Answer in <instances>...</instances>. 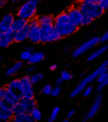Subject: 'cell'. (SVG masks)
Listing matches in <instances>:
<instances>
[{
	"label": "cell",
	"mask_w": 108,
	"mask_h": 122,
	"mask_svg": "<svg viewBox=\"0 0 108 122\" xmlns=\"http://www.w3.org/2000/svg\"><path fill=\"white\" fill-rule=\"evenodd\" d=\"M60 77L63 79V81H68V80H71V79H72V75H71L69 71H67V70H63V71L61 72Z\"/></svg>",
	"instance_id": "obj_32"
},
{
	"label": "cell",
	"mask_w": 108,
	"mask_h": 122,
	"mask_svg": "<svg viewBox=\"0 0 108 122\" xmlns=\"http://www.w3.org/2000/svg\"><path fill=\"white\" fill-rule=\"evenodd\" d=\"M44 57H46V55H44V53L41 52V51L32 52V54L30 55V57L28 58L27 63L29 65H36V64H38V63L42 62V61L44 60Z\"/></svg>",
	"instance_id": "obj_15"
},
{
	"label": "cell",
	"mask_w": 108,
	"mask_h": 122,
	"mask_svg": "<svg viewBox=\"0 0 108 122\" xmlns=\"http://www.w3.org/2000/svg\"><path fill=\"white\" fill-rule=\"evenodd\" d=\"M28 37L27 40H29L31 43H40V25L38 19H32L28 21Z\"/></svg>",
	"instance_id": "obj_5"
},
{
	"label": "cell",
	"mask_w": 108,
	"mask_h": 122,
	"mask_svg": "<svg viewBox=\"0 0 108 122\" xmlns=\"http://www.w3.org/2000/svg\"><path fill=\"white\" fill-rule=\"evenodd\" d=\"M101 42V37H93L91 38L90 40H87V41H85L84 43H82L80 46H78V48L76 49V50L72 52V58H78L80 57L81 55H83L84 53H87L89 50H91L92 48H94L95 46H97V44Z\"/></svg>",
	"instance_id": "obj_4"
},
{
	"label": "cell",
	"mask_w": 108,
	"mask_h": 122,
	"mask_svg": "<svg viewBox=\"0 0 108 122\" xmlns=\"http://www.w3.org/2000/svg\"><path fill=\"white\" fill-rule=\"evenodd\" d=\"M29 113L31 115V117L34 118L35 121H40L42 118V113H41V110H40L39 108H38L37 106L34 107V108L31 109V110L29 111Z\"/></svg>",
	"instance_id": "obj_27"
},
{
	"label": "cell",
	"mask_w": 108,
	"mask_h": 122,
	"mask_svg": "<svg viewBox=\"0 0 108 122\" xmlns=\"http://www.w3.org/2000/svg\"><path fill=\"white\" fill-rule=\"evenodd\" d=\"M5 88L9 92L14 94L19 99L23 97V89H22V82L20 79H13L12 81H10L9 84Z\"/></svg>",
	"instance_id": "obj_10"
},
{
	"label": "cell",
	"mask_w": 108,
	"mask_h": 122,
	"mask_svg": "<svg viewBox=\"0 0 108 122\" xmlns=\"http://www.w3.org/2000/svg\"><path fill=\"white\" fill-rule=\"evenodd\" d=\"M37 19L39 25H54V17L52 15H41Z\"/></svg>",
	"instance_id": "obj_22"
},
{
	"label": "cell",
	"mask_w": 108,
	"mask_h": 122,
	"mask_svg": "<svg viewBox=\"0 0 108 122\" xmlns=\"http://www.w3.org/2000/svg\"><path fill=\"white\" fill-rule=\"evenodd\" d=\"M12 110H13V113L14 115H20V113H24V112H27L26 111V109L23 107V105H22L21 103H16L15 105H13V107H12Z\"/></svg>",
	"instance_id": "obj_29"
},
{
	"label": "cell",
	"mask_w": 108,
	"mask_h": 122,
	"mask_svg": "<svg viewBox=\"0 0 108 122\" xmlns=\"http://www.w3.org/2000/svg\"><path fill=\"white\" fill-rule=\"evenodd\" d=\"M7 0H1L0 1V8H3V7H5V5H7Z\"/></svg>",
	"instance_id": "obj_46"
},
{
	"label": "cell",
	"mask_w": 108,
	"mask_h": 122,
	"mask_svg": "<svg viewBox=\"0 0 108 122\" xmlns=\"http://www.w3.org/2000/svg\"><path fill=\"white\" fill-rule=\"evenodd\" d=\"M67 14H68L69 17V22L71 24H74L76 26H81V21H82L83 14L78 7H71L67 11Z\"/></svg>",
	"instance_id": "obj_9"
},
{
	"label": "cell",
	"mask_w": 108,
	"mask_h": 122,
	"mask_svg": "<svg viewBox=\"0 0 108 122\" xmlns=\"http://www.w3.org/2000/svg\"><path fill=\"white\" fill-rule=\"evenodd\" d=\"M107 50H108V46H107V44H104V46H99L98 49H96L94 52H92V53H91L89 56H87V62H92V61L96 60V58H98L99 56L102 55V54L105 53Z\"/></svg>",
	"instance_id": "obj_17"
},
{
	"label": "cell",
	"mask_w": 108,
	"mask_h": 122,
	"mask_svg": "<svg viewBox=\"0 0 108 122\" xmlns=\"http://www.w3.org/2000/svg\"><path fill=\"white\" fill-rule=\"evenodd\" d=\"M69 22V17L67 12H62V13L57 14L56 16H54V24H64V23H68Z\"/></svg>",
	"instance_id": "obj_23"
},
{
	"label": "cell",
	"mask_w": 108,
	"mask_h": 122,
	"mask_svg": "<svg viewBox=\"0 0 108 122\" xmlns=\"http://www.w3.org/2000/svg\"><path fill=\"white\" fill-rule=\"evenodd\" d=\"M60 107H54V108L52 109V111H51V115H50V117H49V119H48V121L49 122H54L56 120V118H57V116H58V113H60Z\"/></svg>",
	"instance_id": "obj_30"
},
{
	"label": "cell",
	"mask_w": 108,
	"mask_h": 122,
	"mask_svg": "<svg viewBox=\"0 0 108 122\" xmlns=\"http://www.w3.org/2000/svg\"><path fill=\"white\" fill-rule=\"evenodd\" d=\"M20 103L23 105V107L26 109V111L27 112H29L30 110H31L34 107H36V99L34 98H28V97H22V98H20Z\"/></svg>",
	"instance_id": "obj_19"
},
{
	"label": "cell",
	"mask_w": 108,
	"mask_h": 122,
	"mask_svg": "<svg viewBox=\"0 0 108 122\" xmlns=\"http://www.w3.org/2000/svg\"><path fill=\"white\" fill-rule=\"evenodd\" d=\"M107 40H108V30L101 37V42H103V43H104V42H106Z\"/></svg>",
	"instance_id": "obj_43"
},
{
	"label": "cell",
	"mask_w": 108,
	"mask_h": 122,
	"mask_svg": "<svg viewBox=\"0 0 108 122\" xmlns=\"http://www.w3.org/2000/svg\"><path fill=\"white\" fill-rule=\"evenodd\" d=\"M32 1H35V2H37V3H38V2L40 1V0H32Z\"/></svg>",
	"instance_id": "obj_48"
},
{
	"label": "cell",
	"mask_w": 108,
	"mask_h": 122,
	"mask_svg": "<svg viewBox=\"0 0 108 122\" xmlns=\"http://www.w3.org/2000/svg\"><path fill=\"white\" fill-rule=\"evenodd\" d=\"M13 116H14V113L12 109H7L0 105V118L3 121H10V120H12Z\"/></svg>",
	"instance_id": "obj_21"
},
{
	"label": "cell",
	"mask_w": 108,
	"mask_h": 122,
	"mask_svg": "<svg viewBox=\"0 0 108 122\" xmlns=\"http://www.w3.org/2000/svg\"><path fill=\"white\" fill-rule=\"evenodd\" d=\"M79 2H85V3H99L101 0H78Z\"/></svg>",
	"instance_id": "obj_40"
},
{
	"label": "cell",
	"mask_w": 108,
	"mask_h": 122,
	"mask_svg": "<svg viewBox=\"0 0 108 122\" xmlns=\"http://www.w3.org/2000/svg\"><path fill=\"white\" fill-rule=\"evenodd\" d=\"M56 68H57V65H56V64H52L50 66V70H51V71H54V70H56Z\"/></svg>",
	"instance_id": "obj_45"
},
{
	"label": "cell",
	"mask_w": 108,
	"mask_h": 122,
	"mask_svg": "<svg viewBox=\"0 0 108 122\" xmlns=\"http://www.w3.org/2000/svg\"><path fill=\"white\" fill-rule=\"evenodd\" d=\"M107 70H108V61H105V62L102 63V64L99 65L93 72H91V74L87 75V77H84V78H83L82 80H81L80 82L74 88V90L70 92V95H69V96H70L71 98L77 97L79 94H81L82 90L87 86V84L92 83L94 80H96V78L102 74V72H105V71H107Z\"/></svg>",
	"instance_id": "obj_1"
},
{
	"label": "cell",
	"mask_w": 108,
	"mask_h": 122,
	"mask_svg": "<svg viewBox=\"0 0 108 122\" xmlns=\"http://www.w3.org/2000/svg\"><path fill=\"white\" fill-rule=\"evenodd\" d=\"M53 25H40V43H48V37Z\"/></svg>",
	"instance_id": "obj_14"
},
{
	"label": "cell",
	"mask_w": 108,
	"mask_h": 122,
	"mask_svg": "<svg viewBox=\"0 0 108 122\" xmlns=\"http://www.w3.org/2000/svg\"><path fill=\"white\" fill-rule=\"evenodd\" d=\"M34 52V48L29 46V48H26L24 51H22V53L20 54V60L23 61V62H27L28 58L30 57V55Z\"/></svg>",
	"instance_id": "obj_24"
},
{
	"label": "cell",
	"mask_w": 108,
	"mask_h": 122,
	"mask_svg": "<svg viewBox=\"0 0 108 122\" xmlns=\"http://www.w3.org/2000/svg\"><path fill=\"white\" fill-rule=\"evenodd\" d=\"M99 5H101V7L103 8L104 10H108V0H101L99 1Z\"/></svg>",
	"instance_id": "obj_38"
},
{
	"label": "cell",
	"mask_w": 108,
	"mask_h": 122,
	"mask_svg": "<svg viewBox=\"0 0 108 122\" xmlns=\"http://www.w3.org/2000/svg\"><path fill=\"white\" fill-rule=\"evenodd\" d=\"M0 122H3V120H2V119H1V118H0Z\"/></svg>",
	"instance_id": "obj_49"
},
{
	"label": "cell",
	"mask_w": 108,
	"mask_h": 122,
	"mask_svg": "<svg viewBox=\"0 0 108 122\" xmlns=\"http://www.w3.org/2000/svg\"><path fill=\"white\" fill-rule=\"evenodd\" d=\"M53 27H54V29L56 30V32H57L62 38L68 37L70 35L77 32L79 29V26L74 25V24H71L70 22L64 23V24H54Z\"/></svg>",
	"instance_id": "obj_6"
},
{
	"label": "cell",
	"mask_w": 108,
	"mask_h": 122,
	"mask_svg": "<svg viewBox=\"0 0 108 122\" xmlns=\"http://www.w3.org/2000/svg\"><path fill=\"white\" fill-rule=\"evenodd\" d=\"M11 121H13V122H35V120L29 112H24V113H20V115H14Z\"/></svg>",
	"instance_id": "obj_18"
},
{
	"label": "cell",
	"mask_w": 108,
	"mask_h": 122,
	"mask_svg": "<svg viewBox=\"0 0 108 122\" xmlns=\"http://www.w3.org/2000/svg\"><path fill=\"white\" fill-rule=\"evenodd\" d=\"M23 65H24V64H23V61H17V62H15L11 67H9V68L7 69V71H5V75H7L8 77L14 76L16 72L20 71V70L23 68Z\"/></svg>",
	"instance_id": "obj_20"
},
{
	"label": "cell",
	"mask_w": 108,
	"mask_h": 122,
	"mask_svg": "<svg viewBox=\"0 0 108 122\" xmlns=\"http://www.w3.org/2000/svg\"><path fill=\"white\" fill-rule=\"evenodd\" d=\"M36 65H29V66L27 67V69H26V71L28 72V74H31V72H35V70H36Z\"/></svg>",
	"instance_id": "obj_39"
},
{
	"label": "cell",
	"mask_w": 108,
	"mask_h": 122,
	"mask_svg": "<svg viewBox=\"0 0 108 122\" xmlns=\"http://www.w3.org/2000/svg\"><path fill=\"white\" fill-rule=\"evenodd\" d=\"M107 85H108V76H107V78H106L105 80L103 81V82L98 83V85H97V89H96V90H97V92H98V93H101L102 91H103L104 89H105L106 86H107Z\"/></svg>",
	"instance_id": "obj_35"
},
{
	"label": "cell",
	"mask_w": 108,
	"mask_h": 122,
	"mask_svg": "<svg viewBox=\"0 0 108 122\" xmlns=\"http://www.w3.org/2000/svg\"><path fill=\"white\" fill-rule=\"evenodd\" d=\"M102 102H103V95H102L101 93H98V94H97V96L95 97V99H94V102H93V104L91 105V107H90V109L87 110V115H85V117L83 118V120H82L83 122L87 121V120H90V119H93V118L96 116V113L98 112L99 108H101Z\"/></svg>",
	"instance_id": "obj_7"
},
{
	"label": "cell",
	"mask_w": 108,
	"mask_h": 122,
	"mask_svg": "<svg viewBox=\"0 0 108 122\" xmlns=\"http://www.w3.org/2000/svg\"><path fill=\"white\" fill-rule=\"evenodd\" d=\"M93 21H94V19H92L91 16L83 14V16H82V21H81V26H87V25H91V24L93 23Z\"/></svg>",
	"instance_id": "obj_31"
},
{
	"label": "cell",
	"mask_w": 108,
	"mask_h": 122,
	"mask_svg": "<svg viewBox=\"0 0 108 122\" xmlns=\"http://www.w3.org/2000/svg\"><path fill=\"white\" fill-rule=\"evenodd\" d=\"M13 42V30L11 28L7 31H0V48L7 49Z\"/></svg>",
	"instance_id": "obj_11"
},
{
	"label": "cell",
	"mask_w": 108,
	"mask_h": 122,
	"mask_svg": "<svg viewBox=\"0 0 108 122\" xmlns=\"http://www.w3.org/2000/svg\"><path fill=\"white\" fill-rule=\"evenodd\" d=\"M3 99H5L7 102H9V103L11 104V105H15V104H16V103H19V101H20V99L17 98V97H16L15 95L12 94V93H11V92H9L8 90H7V92H5Z\"/></svg>",
	"instance_id": "obj_26"
},
{
	"label": "cell",
	"mask_w": 108,
	"mask_h": 122,
	"mask_svg": "<svg viewBox=\"0 0 108 122\" xmlns=\"http://www.w3.org/2000/svg\"><path fill=\"white\" fill-rule=\"evenodd\" d=\"M27 24H28L27 20L17 16V17H14V21L11 25V29L13 30V31H16V30H20V29H22V28H24Z\"/></svg>",
	"instance_id": "obj_16"
},
{
	"label": "cell",
	"mask_w": 108,
	"mask_h": 122,
	"mask_svg": "<svg viewBox=\"0 0 108 122\" xmlns=\"http://www.w3.org/2000/svg\"><path fill=\"white\" fill-rule=\"evenodd\" d=\"M75 112H76V109L72 108L71 110H69L68 113H67L66 118H67V119H70V118H72V117H74V115H75Z\"/></svg>",
	"instance_id": "obj_42"
},
{
	"label": "cell",
	"mask_w": 108,
	"mask_h": 122,
	"mask_svg": "<svg viewBox=\"0 0 108 122\" xmlns=\"http://www.w3.org/2000/svg\"><path fill=\"white\" fill-rule=\"evenodd\" d=\"M14 14L8 13L3 16L1 21H0V31H7L11 28V25L14 21Z\"/></svg>",
	"instance_id": "obj_13"
},
{
	"label": "cell",
	"mask_w": 108,
	"mask_h": 122,
	"mask_svg": "<svg viewBox=\"0 0 108 122\" xmlns=\"http://www.w3.org/2000/svg\"><path fill=\"white\" fill-rule=\"evenodd\" d=\"M12 2H19V1H23V0H11Z\"/></svg>",
	"instance_id": "obj_47"
},
{
	"label": "cell",
	"mask_w": 108,
	"mask_h": 122,
	"mask_svg": "<svg viewBox=\"0 0 108 122\" xmlns=\"http://www.w3.org/2000/svg\"><path fill=\"white\" fill-rule=\"evenodd\" d=\"M78 8L82 14L91 16L92 19H98L101 16L104 15L105 10L101 7L99 3H85V2H79Z\"/></svg>",
	"instance_id": "obj_2"
},
{
	"label": "cell",
	"mask_w": 108,
	"mask_h": 122,
	"mask_svg": "<svg viewBox=\"0 0 108 122\" xmlns=\"http://www.w3.org/2000/svg\"><path fill=\"white\" fill-rule=\"evenodd\" d=\"M64 82V81H63V79L61 78V77H58L57 79H56V81H55V83H56V85H61L62 84V83Z\"/></svg>",
	"instance_id": "obj_44"
},
{
	"label": "cell",
	"mask_w": 108,
	"mask_h": 122,
	"mask_svg": "<svg viewBox=\"0 0 108 122\" xmlns=\"http://www.w3.org/2000/svg\"><path fill=\"white\" fill-rule=\"evenodd\" d=\"M62 39V37H61L60 35L56 32V30L54 29V27L51 29L50 34H49V37H48V43L50 42V43H52V42H56V41H60V40Z\"/></svg>",
	"instance_id": "obj_25"
},
{
	"label": "cell",
	"mask_w": 108,
	"mask_h": 122,
	"mask_svg": "<svg viewBox=\"0 0 108 122\" xmlns=\"http://www.w3.org/2000/svg\"><path fill=\"white\" fill-rule=\"evenodd\" d=\"M7 92V88L3 86V88H0V99H2L5 97V94Z\"/></svg>",
	"instance_id": "obj_41"
},
{
	"label": "cell",
	"mask_w": 108,
	"mask_h": 122,
	"mask_svg": "<svg viewBox=\"0 0 108 122\" xmlns=\"http://www.w3.org/2000/svg\"><path fill=\"white\" fill-rule=\"evenodd\" d=\"M37 8L38 3L32 1V0H28L25 1L17 10V16L23 17V19L30 21V20L35 19V16L37 14Z\"/></svg>",
	"instance_id": "obj_3"
},
{
	"label": "cell",
	"mask_w": 108,
	"mask_h": 122,
	"mask_svg": "<svg viewBox=\"0 0 108 122\" xmlns=\"http://www.w3.org/2000/svg\"><path fill=\"white\" fill-rule=\"evenodd\" d=\"M0 1H1V0H0Z\"/></svg>",
	"instance_id": "obj_51"
},
{
	"label": "cell",
	"mask_w": 108,
	"mask_h": 122,
	"mask_svg": "<svg viewBox=\"0 0 108 122\" xmlns=\"http://www.w3.org/2000/svg\"><path fill=\"white\" fill-rule=\"evenodd\" d=\"M22 82V89H23V96L28 98H34L35 97V90L34 84L31 83L29 79V76H23L20 78Z\"/></svg>",
	"instance_id": "obj_8"
},
{
	"label": "cell",
	"mask_w": 108,
	"mask_h": 122,
	"mask_svg": "<svg viewBox=\"0 0 108 122\" xmlns=\"http://www.w3.org/2000/svg\"><path fill=\"white\" fill-rule=\"evenodd\" d=\"M1 60H2V57H1V55H0V62H1Z\"/></svg>",
	"instance_id": "obj_50"
},
{
	"label": "cell",
	"mask_w": 108,
	"mask_h": 122,
	"mask_svg": "<svg viewBox=\"0 0 108 122\" xmlns=\"http://www.w3.org/2000/svg\"><path fill=\"white\" fill-rule=\"evenodd\" d=\"M28 30H29V26H28V24H27V25L24 28H22V29L13 31V41L15 42V43L24 42L28 37Z\"/></svg>",
	"instance_id": "obj_12"
},
{
	"label": "cell",
	"mask_w": 108,
	"mask_h": 122,
	"mask_svg": "<svg viewBox=\"0 0 108 122\" xmlns=\"http://www.w3.org/2000/svg\"><path fill=\"white\" fill-rule=\"evenodd\" d=\"M107 76H108V70H107V71H105V72H102V74L99 75V76L96 78L97 83H101V82H103V81L105 80L106 78H107Z\"/></svg>",
	"instance_id": "obj_37"
},
{
	"label": "cell",
	"mask_w": 108,
	"mask_h": 122,
	"mask_svg": "<svg viewBox=\"0 0 108 122\" xmlns=\"http://www.w3.org/2000/svg\"><path fill=\"white\" fill-rule=\"evenodd\" d=\"M29 79L32 84H36V83L40 82L43 79V74H41V72H34L32 75L29 76Z\"/></svg>",
	"instance_id": "obj_28"
},
{
	"label": "cell",
	"mask_w": 108,
	"mask_h": 122,
	"mask_svg": "<svg viewBox=\"0 0 108 122\" xmlns=\"http://www.w3.org/2000/svg\"><path fill=\"white\" fill-rule=\"evenodd\" d=\"M52 85L50 84V83H48V84L43 85V88L41 89V93L43 95H51V92H52Z\"/></svg>",
	"instance_id": "obj_33"
},
{
	"label": "cell",
	"mask_w": 108,
	"mask_h": 122,
	"mask_svg": "<svg viewBox=\"0 0 108 122\" xmlns=\"http://www.w3.org/2000/svg\"><path fill=\"white\" fill-rule=\"evenodd\" d=\"M92 92H93V86H92V85L87 84V86H85V88L82 90V92H81V93H82V95L84 97H87V96H89V95L92 94Z\"/></svg>",
	"instance_id": "obj_34"
},
{
	"label": "cell",
	"mask_w": 108,
	"mask_h": 122,
	"mask_svg": "<svg viewBox=\"0 0 108 122\" xmlns=\"http://www.w3.org/2000/svg\"><path fill=\"white\" fill-rule=\"evenodd\" d=\"M61 86L60 85H56V86H54V88L52 89V92H51V95H52L53 97H57L58 95L61 94Z\"/></svg>",
	"instance_id": "obj_36"
}]
</instances>
